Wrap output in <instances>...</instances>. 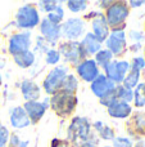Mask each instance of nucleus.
Listing matches in <instances>:
<instances>
[{"label": "nucleus", "instance_id": "43", "mask_svg": "<svg viewBox=\"0 0 145 147\" xmlns=\"http://www.w3.org/2000/svg\"><path fill=\"white\" fill-rule=\"evenodd\" d=\"M134 147H145V146H144V142H143V141H139L138 143H135V145H134Z\"/></svg>", "mask_w": 145, "mask_h": 147}, {"label": "nucleus", "instance_id": "32", "mask_svg": "<svg viewBox=\"0 0 145 147\" xmlns=\"http://www.w3.org/2000/svg\"><path fill=\"white\" fill-rule=\"evenodd\" d=\"M28 146H30V141L28 140L22 141V138L17 133H10L7 147H28Z\"/></svg>", "mask_w": 145, "mask_h": 147}, {"label": "nucleus", "instance_id": "1", "mask_svg": "<svg viewBox=\"0 0 145 147\" xmlns=\"http://www.w3.org/2000/svg\"><path fill=\"white\" fill-rule=\"evenodd\" d=\"M92 127L87 117L84 116H73L67 127V138L73 147H81L86 142H89L91 138Z\"/></svg>", "mask_w": 145, "mask_h": 147}, {"label": "nucleus", "instance_id": "8", "mask_svg": "<svg viewBox=\"0 0 145 147\" xmlns=\"http://www.w3.org/2000/svg\"><path fill=\"white\" fill-rule=\"evenodd\" d=\"M62 39L68 41H78L80 38H84L86 31V21L80 17H71L63 21L61 25Z\"/></svg>", "mask_w": 145, "mask_h": 147}, {"label": "nucleus", "instance_id": "19", "mask_svg": "<svg viewBox=\"0 0 145 147\" xmlns=\"http://www.w3.org/2000/svg\"><path fill=\"white\" fill-rule=\"evenodd\" d=\"M9 124L14 129H25L31 125L30 119L22 106H14L9 110Z\"/></svg>", "mask_w": 145, "mask_h": 147}, {"label": "nucleus", "instance_id": "34", "mask_svg": "<svg viewBox=\"0 0 145 147\" xmlns=\"http://www.w3.org/2000/svg\"><path fill=\"white\" fill-rule=\"evenodd\" d=\"M128 39L132 44H141L145 39V34L140 30H130L128 31Z\"/></svg>", "mask_w": 145, "mask_h": 147}, {"label": "nucleus", "instance_id": "11", "mask_svg": "<svg viewBox=\"0 0 145 147\" xmlns=\"http://www.w3.org/2000/svg\"><path fill=\"white\" fill-rule=\"evenodd\" d=\"M26 114L30 119L31 125H36L41 121L44 115L46 114V110L49 109V97H45L43 101H31L23 103Z\"/></svg>", "mask_w": 145, "mask_h": 147}, {"label": "nucleus", "instance_id": "26", "mask_svg": "<svg viewBox=\"0 0 145 147\" xmlns=\"http://www.w3.org/2000/svg\"><path fill=\"white\" fill-rule=\"evenodd\" d=\"M132 103L136 109L145 107V83H139L138 86L134 89Z\"/></svg>", "mask_w": 145, "mask_h": 147}, {"label": "nucleus", "instance_id": "40", "mask_svg": "<svg viewBox=\"0 0 145 147\" xmlns=\"http://www.w3.org/2000/svg\"><path fill=\"white\" fill-rule=\"evenodd\" d=\"M112 3H113V0H104V1H100L99 3V8H100V9H104L105 10L110 4H112Z\"/></svg>", "mask_w": 145, "mask_h": 147}, {"label": "nucleus", "instance_id": "16", "mask_svg": "<svg viewBox=\"0 0 145 147\" xmlns=\"http://www.w3.org/2000/svg\"><path fill=\"white\" fill-rule=\"evenodd\" d=\"M90 32L100 41V43H105L107 38L109 36V32H110V28L108 26L107 21H105V17L103 14V12L100 13L99 16L91 20V31Z\"/></svg>", "mask_w": 145, "mask_h": 147}, {"label": "nucleus", "instance_id": "42", "mask_svg": "<svg viewBox=\"0 0 145 147\" xmlns=\"http://www.w3.org/2000/svg\"><path fill=\"white\" fill-rule=\"evenodd\" d=\"M81 147H98V143L96 142H91V141H89V142H86L84 146Z\"/></svg>", "mask_w": 145, "mask_h": 147}, {"label": "nucleus", "instance_id": "35", "mask_svg": "<svg viewBox=\"0 0 145 147\" xmlns=\"http://www.w3.org/2000/svg\"><path fill=\"white\" fill-rule=\"evenodd\" d=\"M10 137V132L3 123H0V147H7Z\"/></svg>", "mask_w": 145, "mask_h": 147}, {"label": "nucleus", "instance_id": "3", "mask_svg": "<svg viewBox=\"0 0 145 147\" xmlns=\"http://www.w3.org/2000/svg\"><path fill=\"white\" fill-rule=\"evenodd\" d=\"M41 22L40 13L35 4H25L19 7L14 16V25L19 31H30Z\"/></svg>", "mask_w": 145, "mask_h": 147}, {"label": "nucleus", "instance_id": "38", "mask_svg": "<svg viewBox=\"0 0 145 147\" xmlns=\"http://www.w3.org/2000/svg\"><path fill=\"white\" fill-rule=\"evenodd\" d=\"M49 147H73L67 140L63 138H53L50 141V146Z\"/></svg>", "mask_w": 145, "mask_h": 147}, {"label": "nucleus", "instance_id": "46", "mask_svg": "<svg viewBox=\"0 0 145 147\" xmlns=\"http://www.w3.org/2000/svg\"><path fill=\"white\" fill-rule=\"evenodd\" d=\"M103 147H112V146H108V145H105V146H103Z\"/></svg>", "mask_w": 145, "mask_h": 147}, {"label": "nucleus", "instance_id": "22", "mask_svg": "<svg viewBox=\"0 0 145 147\" xmlns=\"http://www.w3.org/2000/svg\"><path fill=\"white\" fill-rule=\"evenodd\" d=\"M13 62H14L19 69H23V70L30 69V67H32L33 63H35V52L27 51L21 54H17V56H13Z\"/></svg>", "mask_w": 145, "mask_h": 147}, {"label": "nucleus", "instance_id": "2", "mask_svg": "<svg viewBox=\"0 0 145 147\" xmlns=\"http://www.w3.org/2000/svg\"><path fill=\"white\" fill-rule=\"evenodd\" d=\"M78 106L77 94H68L58 90L49 97V109L61 119H67L72 116Z\"/></svg>", "mask_w": 145, "mask_h": 147}, {"label": "nucleus", "instance_id": "6", "mask_svg": "<svg viewBox=\"0 0 145 147\" xmlns=\"http://www.w3.org/2000/svg\"><path fill=\"white\" fill-rule=\"evenodd\" d=\"M69 74V66L66 63L58 65V66L53 67L49 70V72L45 75L43 80V90L45 92L48 96H53L54 93L61 89L62 84H63L64 79Z\"/></svg>", "mask_w": 145, "mask_h": 147}, {"label": "nucleus", "instance_id": "44", "mask_svg": "<svg viewBox=\"0 0 145 147\" xmlns=\"http://www.w3.org/2000/svg\"><path fill=\"white\" fill-rule=\"evenodd\" d=\"M3 85V76H1V72H0V86Z\"/></svg>", "mask_w": 145, "mask_h": 147}, {"label": "nucleus", "instance_id": "13", "mask_svg": "<svg viewBox=\"0 0 145 147\" xmlns=\"http://www.w3.org/2000/svg\"><path fill=\"white\" fill-rule=\"evenodd\" d=\"M39 30L40 34L46 41L49 43V45H55L61 41L62 39V32H61V25H55V23L50 22L48 18H43L39 25Z\"/></svg>", "mask_w": 145, "mask_h": 147}, {"label": "nucleus", "instance_id": "39", "mask_svg": "<svg viewBox=\"0 0 145 147\" xmlns=\"http://www.w3.org/2000/svg\"><path fill=\"white\" fill-rule=\"evenodd\" d=\"M128 3V7H130V9L132 8V9H138V8H141L143 5H145V0H130Z\"/></svg>", "mask_w": 145, "mask_h": 147}, {"label": "nucleus", "instance_id": "20", "mask_svg": "<svg viewBox=\"0 0 145 147\" xmlns=\"http://www.w3.org/2000/svg\"><path fill=\"white\" fill-rule=\"evenodd\" d=\"M80 43H81L82 49H84V52H85V54H86L87 58H89V57H94L95 54L103 48V44L100 43V41L98 40L91 32L85 34L84 38H82V40L80 41Z\"/></svg>", "mask_w": 145, "mask_h": 147}, {"label": "nucleus", "instance_id": "45", "mask_svg": "<svg viewBox=\"0 0 145 147\" xmlns=\"http://www.w3.org/2000/svg\"><path fill=\"white\" fill-rule=\"evenodd\" d=\"M143 51H144V59H145V45L143 47Z\"/></svg>", "mask_w": 145, "mask_h": 147}, {"label": "nucleus", "instance_id": "47", "mask_svg": "<svg viewBox=\"0 0 145 147\" xmlns=\"http://www.w3.org/2000/svg\"><path fill=\"white\" fill-rule=\"evenodd\" d=\"M33 147H37V146H36V145H35V146H33Z\"/></svg>", "mask_w": 145, "mask_h": 147}, {"label": "nucleus", "instance_id": "24", "mask_svg": "<svg viewBox=\"0 0 145 147\" xmlns=\"http://www.w3.org/2000/svg\"><path fill=\"white\" fill-rule=\"evenodd\" d=\"M113 58H114V57L112 56V53H110L107 48H102L96 54H95L92 59H94L95 63L99 66V69H104L107 65H109L110 62L113 61Z\"/></svg>", "mask_w": 145, "mask_h": 147}, {"label": "nucleus", "instance_id": "36", "mask_svg": "<svg viewBox=\"0 0 145 147\" xmlns=\"http://www.w3.org/2000/svg\"><path fill=\"white\" fill-rule=\"evenodd\" d=\"M130 65H131V69L138 70V71L141 72L145 69V59H144V57H141V56H136L131 59Z\"/></svg>", "mask_w": 145, "mask_h": 147}, {"label": "nucleus", "instance_id": "29", "mask_svg": "<svg viewBox=\"0 0 145 147\" xmlns=\"http://www.w3.org/2000/svg\"><path fill=\"white\" fill-rule=\"evenodd\" d=\"M61 59H62V56L57 48H50L45 53V63L49 65V66H53V67L58 66Z\"/></svg>", "mask_w": 145, "mask_h": 147}, {"label": "nucleus", "instance_id": "23", "mask_svg": "<svg viewBox=\"0 0 145 147\" xmlns=\"http://www.w3.org/2000/svg\"><path fill=\"white\" fill-rule=\"evenodd\" d=\"M78 86H80V80L76 75L69 72L67 75V78L64 79L63 84H62L61 92H64V93H68V94H76L77 90H78Z\"/></svg>", "mask_w": 145, "mask_h": 147}, {"label": "nucleus", "instance_id": "7", "mask_svg": "<svg viewBox=\"0 0 145 147\" xmlns=\"http://www.w3.org/2000/svg\"><path fill=\"white\" fill-rule=\"evenodd\" d=\"M126 27H118V28H110L109 36L105 40V48L112 53L113 57L121 58L126 54L128 51L127 45V34H126Z\"/></svg>", "mask_w": 145, "mask_h": 147}, {"label": "nucleus", "instance_id": "41", "mask_svg": "<svg viewBox=\"0 0 145 147\" xmlns=\"http://www.w3.org/2000/svg\"><path fill=\"white\" fill-rule=\"evenodd\" d=\"M141 48H143V45H141V44H132V45H131L128 49H130V52H132V53H138Z\"/></svg>", "mask_w": 145, "mask_h": 147}, {"label": "nucleus", "instance_id": "25", "mask_svg": "<svg viewBox=\"0 0 145 147\" xmlns=\"http://www.w3.org/2000/svg\"><path fill=\"white\" fill-rule=\"evenodd\" d=\"M140 78H141V72L140 71L131 69L130 71L127 72V75L125 76V79H123L122 85L126 86V88H128V89H132V90H134V89L138 86V84L140 83Z\"/></svg>", "mask_w": 145, "mask_h": 147}, {"label": "nucleus", "instance_id": "21", "mask_svg": "<svg viewBox=\"0 0 145 147\" xmlns=\"http://www.w3.org/2000/svg\"><path fill=\"white\" fill-rule=\"evenodd\" d=\"M92 129H94L95 134L98 136V138L104 141H113L116 138V130L112 127H109L108 124H105L102 120H96L91 124Z\"/></svg>", "mask_w": 145, "mask_h": 147}, {"label": "nucleus", "instance_id": "12", "mask_svg": "<svg viewBox=\"0 0 145 147\" xmlns=\"http://www.w3.org/2000/svg\"><path fill=\"white\" fill-rule=\"evenodd\" d=\"M76 76L82 80L84 83H92L98 76L100 75V69L92 58H86L82 62H80L76 67Z\"/></svg>", "mask_w": 145, "mask_h": 147}, {"label": "nucleus", "instance_id": "4", "mask_svg": "<svg viewBox=\"0 0 145 147\" xmlns=\"http://www.w3.org/2000/svg\"><path fill=\"white\" fill-rule=\"evenodd\" d=\"M104 17L109 28L126 27V21L130 16V7L125 0H116L104 10Z\"/></svg>", "mask_w": 145, "mask_h": 147}, {"label": "nucleus", "instance_id": "18", "mask_svg": "<svg viewBox=\"0 0 145 147\" xmlns=\"http://www.w3.org/2000/svg\"><path fill=\"white\" fill-rule=\"evenodd\" d=\"M107 112L112 119H118V120H126L132 115L134 110L130 103H126L122 101H114L110 106L107 107Z\"/></svg>", "mask_w": 145, "mask_h": 147}, {"label": "nucleus", "instance_id": "10", "mask_svg": "<svg viewBox=\"0 0 145 147\" xmlns=\"http://www.w3.org/2000/svg\"><path fill=\"white\" fill-rule=\"evenodd\" d=\"M103 70H104V75L108 80H110L116 85H120L122 84L127 72L131 70V65L127 59H113Z\"/></svg>", "mask_w": 145, "mask_h": 147}, {"label": "nucleus", "instance_id": "28", "mask_svg": "<svg viewBox=\"0 0 145 147\" xmlns=\"http://www.w3.org/2000/svg\"><path fill=\"white\" fill-rule=\"evenodd\" d=\"M67 9L72 13H82L87 9L89 3L86 0H68L66 1Z\"/></svg>", "mask_w": 145, "mask_h": 147}, {"label": "nucleus", "instance_id": "15", "mask_svg": "<svg viewBox=\"0 0 145 147\" xmlns=\"http://www.w3.org/2000/svg\"><path fill=\"white\" fill-rule=\"evenodd\" d=\"M116 84H113L110 80H108L105 78L104 74H100L96 79H95L92 83H90V89H91V93L94 94L98 98H103L107 94H109L110 92H113L116 89Z\"/></svg>", "mask_w": 145, "mask_h": 147}, {"label": "nucleus", "instance_id": "27", "mask_svg": "<svg viewBox=\"0 0 145 147\" xmlns=\"http://www.w3.org/2000/svg\"><path fill=\"white\" fill-rule=\"evenodd\" d=\"M116 97H117L118 101H122L131 105L134 99V90L123 86L122 84H120V85L116 86Z\"/></svg>", "mask_w": 145, "mask_h": 147}, {"label": "nucleus", "instance_id": "5", "mask_svg": "<svg viewBox=\"0 0 145 147\" xmlns=\"http://www.w3.org/2000/svg\"><path fill=\"white\" fill-rule=\"evenodd\" d=\"M58 51L67 66L76 67L80 62H82L84 59L87 58L80 41H68V40L59 41Z\"/></svg>", "mask_w": 145, "mask_h": 147}, {"label": "nucleus", "instance_id": "31", "mask_svg": "<svg viewBox=\"0 0 145 147\" xmlns=\"http://www.w3.org/2000/svg\"><path fill=\"white\" fill-rule=\"evenodd\" d=\"M62 3L63 1H57V0H41V1L37 3V5L41 12L49 14V13H51L59 4H62Z\"/></svg>", "mask_w": 145, "mask_h": 147}, {"label": "nucleus", "instance_id": "14", "mask_svg": "<svg viewBox=\"0 0 145 147\" xmlns=\"http://www.w3.org/2000/svg\"><path fill=\"white\" fill-rule=\"evenodd\" d=\"M126 129L132 138L145 137V111L132 112V115L126 121Z\"/></svg>", "mask_w": 145, "mask_h": 147}, {"label": "nucleus", "instance_id": "33", "mask_svg": "<svg viewBox=\"0 0 145 147\" xmlns=\"http://www.w3.org/2000/svg\"><path fill=\"white\" fill-rule=\"evenodd\" d=\"M112 147H134V142L130 137L116 136V138L112 141Z\"/></svg>", "mask_w": 145, "mask_h": 147}, {"label": "nucleus", "instance_id": "9", "mask_svg": "<svg viewBox=\"0 0 145 147\" xmlns=\"http://www.w3.org/2000/svg\"><path fill=\"white\" fill-rule=\"evenodd\" d=\"M32 38L30 31H18L9 36L8 39V53L10 56H17L23 52L31 51Z\"/></svg>", "mask_w": 145, "mask_h": 147}, {"label": "nucleus", "instance_id": "30", "mask_svg": "<svg viewBox=\"0 0 145 147\" xmlns=\"http://www.w3.org/2000/svg\"><path fill=\"white\" fill-rule=\"evenodd\" d=\"M46 18H48L50 22L55 23V25H62L64 21V8L59 4L53 12L46 16Z\"/></svg>", "mask_w": 145, "mask_h": 147}, {"label": "nucleus", "instance_id": "17", "mask_svg": "<svg viewBox=\"0 0 145 147\" xmlns=\"http://www.w3.org/2000/svg\"><path fill=\"white\" fill-rule=\"evenodd\" d=\"M19 90L22 94L25 102L31 101H39L41 97V88L36 81L31 80V79H25L22 83L19 84Z\"/></svg>", "mask_w": 145, "mask_h": 147}, {"label": "nucleus", "instance_id": "37", "mask_svg": "<svg viewBox=\"0 0 145 147\" xmlns=\"http://www.w3.org/2000/svg\"><path fill=\"white\" fill-rule=\"evenodd\" d=\"M114 101H117V97H116V89L113 92H110L109 94H107L105 97L100 98L99 99V103L102 105V106H104V107H108V106H110V105H112Z\"/></svg>", "mask_w": 145, "mask_h": 147}]
</instances>
